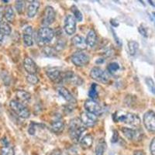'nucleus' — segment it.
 Segmentation results:
<instances>
[{
  "mask_svg": "<svg viewBox=\"0 0 155 155\" xmlns=\"http://www.w3.org/2000/svg\"><path fill=\"white\" fill-rule=\"evenodd\" d=\"M55 35L54 30L48 27H43L39 29L37 32L38 41L43 44H49L52 41Z\"/></svg>",
  "mask_w": 155,
  "mask_h": 155,
  "instance_id": "20e7f679",
  "label": "nucleus"
},
{
  "mask_svg": "<svg viewBox=\"0 0 155 155\" xmlns=\"http://www.w3.org/2000/svg\"><path fill=\"white\" fill-rule=\"evenodd\" d=\"M71 62L76 67H84L89 63L90 58L87 54L83 51H76L71 57Z\"/></svg>",
  "mask_w": 155,
  "mask_h": 155,
  "instance_id": "423d86ee",
  "label": "nucleus"
},
{
  "mask_svg": "<svg viewBox=\"0 0 155 155\" xmlns=\"http://www.w3.org/2000/svg\"><path fill=\"white\" fill-rule=\"evenodd\" d=\"M46 74L50 80L54 82H58L61 80H62L61 72L59 69L57 68H49L46 70Z\"/></svg>",
  "mask_w": 155,
  "mask_h": 155,
  "instance_id": "2eb2a0df",
  "label": "nucleus"
},
{
  "mask_svg": "<svg viewBox=\"0 0 155 155\" xmlns=\"http://www.w3.org/2000/svg\"><path fill=\"white\" fill-rule=\"evenodd\" d=\"M4 17L9 23H13L15 19V12L11 5H8L4 10Z\"/></svg>",
  "mask_w": 155,
  "mask_h": 155,
  "instance_id": "4be33fe9",
  "label": "nucleus"
},
{
  "mask_svg": "<svg viewBox=\"0 0 155 155\" xmlns=\"http://www.w3.org/2000/svg\"><path fill=\"white\" fill-rule=\"evenodd\" d=\"M56 18V12L53 7L47 6L44 9V16L42 19V24L44 27H48L49 25L52 24L54 22Z\"/></svg>",
  "mask_w": 155,
  "mask_h": 155,
  "instance_id": "9d476101",
  "label": "nucleus"
},
{
  "mask_svg": "<svg viewBox=\"0 0 155 155\" xmlns=\"http://www.w3.org/2000/svg\"><path fill=\"white\" fill-rule=\"evenodd\" d=\"M14 149L10 146L2 147L0 151V155H14Z\"/></svg>",
  "mask_w": 155,
  "mask_h": 155,
  "instance_id": "2f4dec72",
  "label": "nucleus"
},
{
  "mask_svg": "<svg viewBox=\"0 0 155 155\" xmlns=\"http://www.w3.org/2000/svg\"><path fill=\"white\" fill-rule=\"evenodd\" d=\"M92 143H93V138L90 134H87L85 137H83L80 140V144H81V147L84 149H88L92 147Z\"/></svg>",
  "mask_w": 155,
  "mask_h": 155,
  "instance_id": "5701e85b",
  "label": "nucleus"
},
{
  "mask_svg": "<svg viewBox=\"0 0 155 155\" xmlns=\"http://www.w3.org/2000/svg\"><path fill=\"white\" fill-rule=\"evenodd\" d=\"M23 41L25 46L31 47L33 46V44H34V39H33V36H32L31 34H26V33H23Z\"/></svg>",
  "mask_w": 155,
  "mask_h": 155,
  "instance_id": "bb28decb",
  "label": "nucleus"
},
{
  "mask_svg": "<svg viewBox=\"0 0 155 155\" xmlns=\"http://www.w3.org/2000/svg\"><path fill=\"white\" fill-rule=\"evenodd\" d=\"M15 8L19 14H23L25 10V2L23 1H16L15 3Z\"/></svg>",
  "mask_w": 155,
  "mask_h": 155,
  "instance_id": "473e14b6",
  "label": "nucleus"
},
{
  "mask_svg": "<svg viewBox=\"0 0 155 155\" xmlns=\"http://www.w3.org/2000/svg\"><path fill=\"white\" fill-rule=\"evenodd\" d=\"M23 67L29 74H36L38 72V67L32 58L26 57L23 61Z\"/></svg>",
  "mask_w": 155,
  "mask_h": 155,
  "instance_id": "ddd939ff",
  "label": "nucleus"
},
{
  "mask_svg": "<svg viewBox=\"0 0 155 155\" xmlns=\"http://www.w3.org/2000/svg\"><path fill=\"white\" fill-rule=\"evenodd\" d=\"M0 32L4 36L10 35L11 32H12V29H11V27L9 25V23L4 21L0 23Z\"/></svg>",
  "mask_w": 155,
  "mask_h": 155,
  "instance_id": "a878e982",
  "label": "nucleus"
},
{
  "mask_svg": "<svg viewBox=\"0 0 155 155\" xmlns=\"http://www.w3.org/2000/svg\"><path fill=\"white\" fill-rule=\"evenodd\" d=\"M121 131L126 137V138L128 139L129 140L139 141L143 137L142 132L138 130H134V129L128 128V127H123L121 129Z\"/></svg>",
  "mask_w": 155,
  "mask_h": 155,
  "instance_id": "1a4fd4ad",
  "label": "nucleus"
},
{
  "mask_svg": "<svg viewBox=\"0 0 155 155\" xmlns=\"http://www.w3.org/2000/svg\"><path fill=\"white\" fill-rule=\"evenodd\" d=\"M145 82H146L149 90L153 95H155V83L153 80L151 78H147L146 79H145Z\"/></svg>",
  "mask_w": 155,
  "mask_h": 155,
  "instance_id": "72a5a7b5",
  "label": "nucleus"
},
{
  "mask_svg": "<svg viewBox=\"0 0 155 155\" xmlns=\"http://www.w3.org/2000/svg\"><path fill=\"white\" fill-rule=\"evenodd\" d=\"M120 64L116 62H112L109 63L107 66V71H109V74H115L119 70H120Z\"/></svg>",
  "mask_w": 155,
  "mask_h": 155,
  "instance_id": "cd10ccee",
  "label": "nucleus"
},
{
  "mask_svg": "<svg viewBox=\"0 0 155 155\" xmlns=\"http://www.w3.org/2000/svg\"><path fill=\"white\" fill-rule=\"evenodd\" d=\"M71 12H73L74 18H75L77 21L78 22L82 21V19H83L82 13H81V11L78 9V8L76 5H72V6L71 7Z\"/></svg>",
  "mask_w": 155,
  "mask_h": 155,
  "instance_id": "c85d7f7f",
  "label": "nucleus"
},
{
  "mask_svg": "<svg viewBox=\"0 0 155 155\" xmlns=\"http://www.w3.org/2000/svg\"><path fill=\"white\" fill-rule=\"evenodd\" d=\"M80 120L82 124L87 127H92L97 124L98 122V116L90 113L88 112H84L81 113Z\"/></svg>",
  "mask_w": 155,
  "mask_h": 155,
  "instance_id": "f8f14e48",
  "label": "nucleus"
},
{
  "mask_svg": "<svg viewBox=\"0 0 155 155\" xmlns=\"http://www.w3.org/2000/svg\"><path fill=\"white\" fill-rule=\"evenodd\" d=\"M84 107H85L86 112L92 113L97 116H101L102 114V112H103V109H102L101 105L94 99H87L85 102Z\"/></svg>",
  "mask_w": 155,
  "mask_h": 155,
  "instance_id": "0eeeda50",
  "label": "nucleus"
},
{
  "mask_svg": "<svg viewBox=\"0 0 155 155\" xmlns=\"http://www.w3.org/2000/svg\"><path fill=\"white\" fill-rule=\"evenodd\" d=\"M90 77L95 81L102 84H107L109 81V74L99 67L92 68L90 71Z\"/></svg>",
  "mask_w": 155,
  "mask_h": 155,
  "instance_id": "39448f33",
  "label": "nucleus"
},
{
  "mask_svg": "<svg viewBox=\"0 0 155 155\" xmlns=\"http://www.w3.org/2000/svg\"><path fill=\"white\" fill-rule=\"evenodd\" d=\"M57 90H58V93L60 94L66 101H68L70 103H74V102H76V99H74V97L73 96L72 94L71 93L69 92V90L67 89L65 87H58Z\"/></svg>",
  "mask_w": 155,
  "mask_h": 155,
  "instance_id": "f3484780",
  "label": "nucleus"
},
{
  "mask_svg": "<svg viewBox=\"0 0 155 155\" xmlns=\"http://www.w3.org/2000/svg\"><path fill=\"white\" fill-rule=\"evenodd\" d=\"M66 45V41L63 39L61 40H58L57 41V48H56V51H61V50L64 49V47Z\"/></svg>",
  "mask_w": 155,
  "mask_h": 155,
  "instance_id": "c9c22d12",
  "label": "nucleus"
},
{
  "mask_svg": "<svg viewBox=\"0 0 155 155\" xmlns=\"http://www.w3.org/2000/svg\"><path fill=\"white\" fill-rule=\"evenodd\" d=\"M16 95L19 102H22V103L29 102L31 99V94L24 90H17L16 92Z\"/></svg>",
  "mask_w": 155,
  "mask_h": 155,
  "instance_id": "aec40b11",
  "label": "nucleus"
},
{
  "mask_svg": "<svg viewBox=\"0 0 155 155\" xmlns=\"http://www.w3.org/2000/svg\"><path fill=\"white\" fill-rule=\"evenodd\" d=\"M138 31H139L140 34L141 35L143 36L144 37H148V33H147V30L146 27H144L143 24H141L139 27H138Z\"/></svg>",
  "mask_w": 155,
  "mask_h": 155,
  "instance_id": "e433bc0d",
  "label": "nucleus"
},
{
  "mask_svg": "<svg viewBox=\"0 0 155 155\" xmlns=\"http://www.w3.org/2000/svg\"><path fill=\"white\" fill-rule=\"evenodd\" d=\"M113 37H114L115 40H116V42L117 43V44H118V45H121V41H120V39L118 38V37L116 36V33L114 32V30H113Z\"/></svg>",
  "mask_w": 155,
  "mask_h": 155,
  "instance_id": "a19ab883",
  "label": "nucleus"
},
{
  "mask_svg": "<svg viewBox=\"0 0 155 155\" xmlns=\"http://www.w3.org/2000/svg\"><path fill=\"white\" fill-rule=\"evenodd\" d=\"M106 143L103 139H101L97 143L96 147H95V155H103L106 150Z\"/></svg>",
  "mask_w": 155,
  "mask_h": 155,
  "instance_id": "b1692460",
  "label": "nucleus"
},
{
  "mask_svg": "<svg viewBox=\"0 0 155 155\" xmlns=\"http://www.w3.org/2000/svg\"><path fill=\"white\" fill-rule=\"evenodd\" d=\"M134 155H145L143 150H136Z\"/></svg>",
  "mask_w": 155,
  "mask_h": 155,
  "instance_id": "37998d69",
  "label": "nucleus"
},
{
  "mask_svg": "<svg viewBox=\"0 0 155 155\" xmlns=\"http://www.w3.org/2000/svg\"><path fill=\"white\" fill-rule=\"evenodd\" d=\"M27 82L30 83V85H37L39 82V78L36 76V74H29L26 78Z\"/></svg>",
  "mask_w": 155,
  "mask_h": 155,
  "instance_id": "f704fd0d",
  "label": "nucleus"
},
{
  "mask_svg": "<svg viewBox=\"0 0 155 155\" xmlns=\"http://www.w3.org/2000/svg\"><path fill=\"white\" fill-rule=\"evenodd\" d=\"M119 140V134L118 131L116 130H113V137H112V143H116Z\"/></svg>",
  "mask_w": 155,
  "mask_h": 155,
  "instance_id": "4c0bfd02",
  "label": "nucleus"
},
{
  "mask_svg": "<svg viewBox=\"0 0 155 155\" xmlns=\"http://www.w3.org/2000/svg\"><path fill=\"white\" fill-rule=\"evenodd\" d=\"M148 2H150V5H153V6H155V5H154V4H153V2H152V1H148Z\"/></svg>",
  "mask_w": 155,
  "mask_h": 155,
  "instance_id": "49530a36",
  "label": "nucleus"
},
{
  "mask_svg": "<svg viewBox=\"0 0 155 155\" xmlns=\"http://www.w3.org/2000/svg\"><path fill=\"white\" fill-rule=\"evenodd\" d=\"M43 53L46 56L49 57H54L57 54V51L54 48H51V47H44L43 48Z\"/></svg>",
  "mask_w": 155,
  "mask_h": 155,
  "instance_id": "7c9ffc66",
  "label": "nucleus"
},
{
  "mask_svg": "<svg viewBox=\"0 0 155 155\" xmlns=\"http://www.w3.org/2000/svg\"><path fill=\"white\" fill-rule=\"evenodd\" d=\"M40 8V2L38 1H32L27 7V16L29 18H34L38 12Z\"/></svg>",
  "mask_w": 155,
  "mask_h": 155,
  "instance_id": "6ab92c4d",
  "label": "nucleus"
},
{
  "mask_svg": "<svg viewBox=\"0 0 155 155\" xmlns=\"http://www.w3.org/2000/svg\"><path fill=\"white\" fill-rule=\"evenodd\" d=\"M71 43H72L73 46L79 51H82V50H85L87 48L85 39L80 35L74 36L71 39Z\"/></svg>",
  "mask_w": 155,
  "mask_h": 155,
  "instance_id": "dca6fc26",
  "label": "nucleus"
},
{
  "mask_svg": "<svg viewBox=\"0 0 155 155\" xmlns=\"http://www.w3.org/2000/svg\"><path fill=\"white\" fill-rule=\"evenodd\" d=\"M153 16H154V18H155V12H153Z\"/></svg>",
  "mask_w": 155,
  "mask_h": 155,
  "instance_id": "de8ad7c7",
  "label": "nucleus"
},
{
  "mask_svg": "<svg viewBox=\"0 0 155 155\" xmlns=\"http://www.w3.org/2000/svg\"><path fill=\"white\" fill-rule=\"evenodd\" d=\"M150 150L152 155H155V137L153 138L150 145Z\"/></svg>",
  "mask_w": 155,
  "mask_h": 155,
  "instance_id": "58836bf2",
  "label": "nucleus"
},
{
  "mask_svg": "<svg viewBox=\"0 0 155 155\" xmlns=\"http://www.w3.org/2000/svg\"><path fill=\"white\" fill-rule=\"evenodd\" d=\"M4 37L5 36L3 35V34L0 32V44H2V43H3V41H4Z\"/></svg>",
  "mask_w": 155,
  "mask_h": 155,
  "instance_id": "c03bdc74",
  "label": "nucleus"
},
{
  "mask_svg": "<svg viewBox=\"0 0 155 155\" xmlns=\"http://www.w3.org/2000/svg\"><path fill=\"white\" fill-rule=\"evenodd\" d=\"M1 142L2 143V145L3 147H7L9 146V141L7 140L6 137H3L2 140H1Z\"/></svg>",
  "mask_w": 155,
  "mask_h": 155,
  "instance_id": "79ce46f5",
  "label": "nucleus"
},
{
  "mask_svg": "<svg viewBox=\"0 0 155 155\" xmlns=\"http://www.w3.org/2000/svg\"><path fill=\"white\" fill-rule=\"evenodd\" d=\"M86 130L85 126L82 124L79 118H74L69 123V136L74 143L80 142L81 135Z\"/></svg>",
  "mask_w": 155,
  "mask_h": 155,
  "instance_id": "f257e3e1",
  "label": "nucleus"
},
{
  "mask_svg": "<svg viewBox=\"0 0 155 155\" xmlns=\"http://www.w3.org/2000/svg\"><path fill=\"white\" fill-rule=\"evenodd\" d=\"M143 124L147 130L155 133V113L152 110L146 112L143 117Z\"/></svg>",
  "mask_w": 155,
  "mask_h": 155,
  "instance_id": "6e6552de",
  "label": "nucleus"
},
{
  "mask_svg": "<svg viewBox=\"0 0 155 155\" xmlns=\"http://www.w3.org/2000/svg\"><path fill=\"white\" fill-rule=\"evenodd\" d=\"M128 51L129 53L131 56H134L137 52V50L139 48V44L135 41H130L128 42Z\"/></svg>",
  "mask_w": 155,
  "mask_h": 155,
  "instance_id": "393cba45",
  "label": "nucleus"
},
{
  "mask_svg": "<svg viewBox=\"0 0 155 155\" xmlns=\"http://www.w3.org/2000/svg\"><path fill=\"white\" fill-rule=\"evenodd\" d=\"M9 106L12 111L19 117L23 119H28L30 116V110L22 102L17 100H11Z\"/></svg>",
  "mask_w": 155,
  "mask_h": 155,
  "instance_id": "7ed1b4c3",
  "label": "nucleus"
},
{
  "mask_svg": "<svg viewBox=\"0 0 155 155\" xmlns=\"http://www.w3.org/2000/svg\"><path fill=\"white\" fill-rule=\"evenodd\" d=\"M35 127H34V124H31L30 126V128L28 130V133L30 134V135H34L35 134Z\"/></svg>",
  "mask_w": 155,
  "mask_h": 155,
  "instance_id": "ea45409f",
  "label": "nucleus"
},
{
  "mask_svg": "<svg viewBox=\"0 0 155 155\" xmlns=\"http://www.w3.org/2000/svg\"><path fill=\"white\" fill-rule=\"evenodd\" d=\"M113 120L114 122H123L124 124L134 127H140L141 124L139 116L131 113H115L113 115Z\"/></svg>",
  "mask_w": 155,
  "mask_h": 155,
  "instance_id": "f03ea898",
  "label": "nucleus"
},
{
  "mask_svg": "<svg viewBox=\"0 0 155 155\" xmlns=\"http://www.w3.org/2000/svg\"><path fill=\"white\" fill-rule=\"evenodd\" d=\"M111 24L113 25V27H118V23H116V21H115V20H113V19H112L111 20Z\"/></svg>",
  "mask_w": 155,
  "mask_h": 155,
  "instance_id": "a18cd8bd",
  "label": "nucleus"
},
{
  "mask_svg": "<svg viewBox=\"0 0 155 155\" xmlns=\"http://www.w3.org/2000/svg\"><path fill=\"white\" fill-rule=\"evenodd\" d=\"M76 19L74 18V16L72 15L68 14L66 16L65 21H64V31L66 32V34L68 35H73L76 31Z\"/></svg>",
  "mask_w": 155,
  "mask_h": 155,
  "instance_id": "9b49d317",
  "label": "nucleus"
},
{
  "mask_svg": "<svg viewBox=\"0 0 155 155\" xmlns=\"http://www.w3.org/2000/svg\"><path fill=\"white\" fill-rule=\"evenodd\" d=\"M62 79L64 80L67 82L71 83L72 85H81L83 84V80L81 78L76 74H74L73 71H68L64 74V77H62Z\"/></svg>",
  "mask_w": 155,
  "mask_h": 155,
  "instance_id": "4468645a",
  "label": "nucleus"
},
{
  "mask_svg": "<svg viewBox=\"0 0 155 155\" xmlns=\"http://www.w3.org/2000/svg\"><path fill=\"white\" fill-rule=\"evenodd\" d=\"M64 129V124L61 120H54L51 124V130L54 134H61Z\"/></svg>",
  "mask_w": 155,
  "mask_h": 155,
  "instance_id": "412c9836",
  "label": "nucleus"
},
{
  "mask_svg": "<svg viewBox=\"0 0 155 155\" xmlns=\"http://www.w3.org/2000/svg\"><path fill=\"white\" fill-rule=\"evenodd\" d=\"M85 41H86L87 46L90 47V48H94L96 45L97 42H98V37H97L95 30H91L88 31Z\"/></svg>",
  "mask_w": 155,
  "mask_h": 155,
  "instance_id": "a211bd4d",
  "label": "nucleus"
},
{
  "mask_svg": "<svg viewBox=\"0 0 155 155\" xmlns=\"http://www.w3.org/2000/svg\"><path fill=\"white\" fill-rule=\"evenodd\" d=\"M88 96L91 98V99H96L99 96V92L97 90V85L96 84H92L90 87V89L88 91Z\"/></svg>",
  "mask_w": 155,
  "mask_h": 155,
  "instance_id": "c756f323",
  "label": "nucleus"
}]
</instances>
